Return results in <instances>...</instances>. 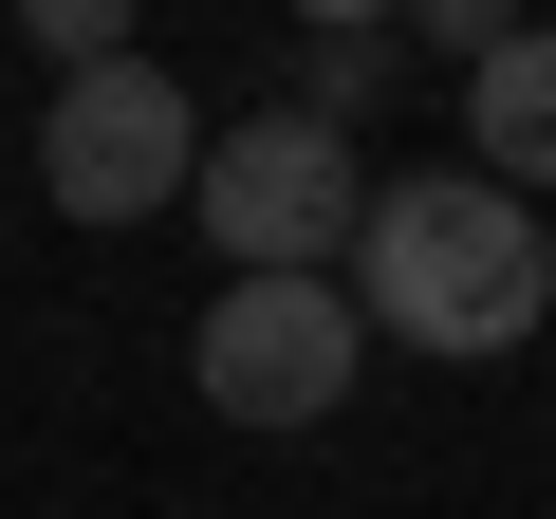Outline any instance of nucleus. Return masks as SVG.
Here are the masks:
<instances>
[{"label":"nucleus","mask_w":556,"mask_h":519,"mask_svg":"<svg viewBox=\"0 0 556 519\" xmlns=\"http://www.w3.org/2000/svg\"><path fill=\"white\" fill-rule=\"evenodd\" d=\"M353 316H371V353H427V371L538 353V316H556V223H538L519 186H482V167H408V186H371V223H353Z\"/></svg>","instance_id":"f257e3e1"},{"label":"nucleus","mask_w":556,"mask_h":519,"mask_svg":"<svg viewBox=\"0 0 556 519\" xmlns=\"http://www.w3.org/2000/svg\"><path fill=\"white\" fill-rule=\"evenodd\" d=\"M186 223L223 241V279H353L371 167H353V130H316L298 93H278V112L204 130V186H186Z\"/></svg>","instance_id":"f03ea898"},{"label":"nucleus","mask_w":556,"mask_h":519,"mask_svg":"<svg viewBox=\"0 0 556 519\" xmlns=\"http://www.w3.org/2000/svg\"><path fill=\"white\" fill-rule=\"evenodd\" d=\"M186 371H204L223 427H334L353 371H371V316H353V279H223Z\"/></svg>","instance_id":"7ed1b4c3"},{"label":"nucleus","mask_w":556,"mask_h":519,"mask_svg":"<svg viewBox=\"0 0 556 519\" xmlns=\"http://www.w3.org/2000/svg\"><path fill=\"white\" fill-rule=\"evenodd\" d=\"M38 186H56V223H167V204L204 186V112H186V75H149V56L56 75V112H38Z\"/></svg>","instance_id":"20e7f679"},{"label":"nucleus","mask_w":556,"mask_h":519,"mask_svg":"<svg viewBox=\"0 0 556 519\" xmlns=\"http://www.w3.org/2000/svg\"><path fill=\"white\" fill-rule=\"evenodd\" d=\"M464 167L519 186V204H556V20H519V38L464 75Z\"/></svg>","instance_id":"39448f33"},{"label":"nucleus","mask_w":556,"mask_h":519,"mask_svg":"<svg viewBox=\"0 0 556 519\" xmlns=\"http://www.w3.org/2000/svg\"><path fill=\"white\" fill-rule=\"evenodd\" d=\"M390 75H408L390 38H298V112H316V130H353V112H371Z\"/></svg>","instance_id":"423d86ee"},{"label":"nucleus","mask_w":556,"mask_h":519,"mask_svg":"<svg viewBox=\"0 0 556 519\" xmlns=\"http://www.w3.org/2000/svg\"><path fill=\"white\" fill-rule=\"evenodd\" d=\"M130 20H149V0H20V38H38L56 75H93V56H130Z\"/></svg>","instance_id":"0eeeda50"},{"label":"nucleus","mask_w":556,"mask_h":519,"mask_svg":"<svg viewBox=\"0 0 556 519\" xmlns=\"http://www.w3.org/2000/svg\"><path fill=\"white\" fill-rule=\"evenodd\" d=\"M408 38H427V56H464V75H482V56H501V38H519V0H408Z\"/></svg>","instance_id":"6e6552de"},{"label":"nucleus","mask_w":556,"mask_h":519,"mask_svg":"<svg viewBox=\"0 0 556 519\" xmlns=\"http://www.w3.org/2000/svg\"><path fill=\"white\" fill-rule=\"evenodd\" d=\"M298 20H316V38H390L408 0H298Z\"/></svg>","instance_id":"1a4fd4ad"}]
</instances>
